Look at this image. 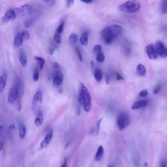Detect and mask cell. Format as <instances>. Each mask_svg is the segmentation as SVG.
<instances>
[{
    "instance_id": "d4e9b609",
    "label": "cell",
    "mask_w": 167,
    "mask_h": 167,
    "mask_svg": "<svg viewBox=\"0 0 167 167\" xmlns=\"http://www.w3.org/2000/svg\"><path fill=\"white\" fill-rule=\"evenodd\" d=\"M34 59L35 60L39 62V64H40V69L42 70L43 68L44 64L45 63V59L43 58L38 57H34Z\"/></svg>"
},
{
    "instance_id": "d590c367",
    "label": "cell",
    "mask_w": 167,
    "mask_h": 167,
    "mask_svg": "<svg viewBox=\"0 0 167 167\" xmlns=\"http://www.w3.org/2000/svg\"><path fill=\"white\" fill-rule=\"evenodd\" d=\"M116 78H117V80L119 81L120 80H124L123 78L121 76V74H120L119 73H117L116 74Z\"/></svg>"
},
{
    "instance_id": "bcb514c9",
    "label": "cell",
    "mask_w": 167,
    "mask_h": 167,
    "mask_svg": "<svg viewBox=\"0 0 167 167\" xmlns=\"http://www.w3.org/2000/svg\"><path fill=\"white\" fill-rule=\"evenodd\" d=\"M95 131L94 128H92L91 129L90 131L89 134H92L94 133Z\"/></svg>"
},
{
    "instance_id": "816d5d0a",
    "label": "cell",
    "mask_w": 167,
    "mask_h": 167,
    "mask_svg": "<svg viewBox=\"0 0 167 167\" xmlns=\"http://www.w3.org/2000/svg\"><path fill=\"white\" fill-rule=\"evenodd\" d=\"M46 1H49V0H46Z\"/></svg>"
},
{
    "instance_id": "1f68e13d",
    "label": "cell",
    "mask_w": 167,
    "mask_h": 167,
    "mask_svg": "<svg viewBox=\"0 0 167 167\" xmlns=\"http://www.w3.org/2000/svg\"><path fill=\"white\" fill-rule=\"evenodd\" d=\"M39 77V74L38 70L36 69L35 70L33 75V79L34 81L36 82L38 80Z\"/></svg>"
},
{
    "instance_id": "7402d4cb",
    "label": "cell",
    "mask_w": 167,
    "mask_h": 167,
    "mask_svg": "<svg viewBox=\"0 0 167 167\" xmlns=\"http://www.w3.org/2000/svg\"><path fill=\"white\" fill-rule=\"evenodd\" d=\"M161 12L163 15H165L167 13V0H162L160 4Z\"/></svg>"
},
{
    "instance_id": "6da1fadb",
    "label": "cell",
    "mask_w": 167,
    "mask_h": 167,
    "mask_svg": "<svg viewBox=\"0 0 167 167\" xmlns=\"http://www.w3.org/2000/svg\"><path fill=\"white\" fill-rule=\"evenodd\" d=\"M122 31V27L121 26L112 25L106 27L101 31V37L105 43L109 45Z\"/></svg>"
},
{
    "instance_id": "e0dca14e",
    "label": "cell",
    "mask_w": 167,
    "mask_h": 167,
    "mask_svg": "<svg viewBox=\"0 0 167 167\" xmlns=\"http://www.w3.org/2000/svg\"><path fill=\"white\" fill-rule=\"evenodd\" d=\"M23 39L21 35V33H18L15 37L13 41V45L16 47H18L22 45L23 41Z\"/></svg>"
},
{
    "instance_id": "4fadbf2b",
    "label": "cell",
    "mask_w": 167,
    "mask_h": 167,
    "mask_svg": "<svg viewBox=\"0 0 167 167\" xmlns=\"http://www.w3.org/2000/svg\"><path fill=\"white\" fill-rule=\"evenodd\" d=\"M43 100V93L41 91H38L35 94L33 101V108H34L38 103H41Z\"/></svg>"
},
{
    "instance_id": "4316f807",
    "label": "cell",
    "mask_w": 167,
    "mask_h": 167,
    "mask_svg": "<svg viewBox=\"0 0 167 167\" xmlns=\"http://www.w3.org/2000/svg\"><path fill=\"white\" fill-rule=\"evenodd\" d=\"M21 35L23 40H27L30 37V34L28 31L26 30H24L21 33Z\"/></svg>"
},
{
    "instance_id": "2e32d148",
    "label": "cell",
    "mask_w": 167,
    "mask_h": 167,
    "mask_svg": "<svg viewBox=\"0 0 167 167\" xmlns=\"http://www.w3.org/2000/svg\"><path fill=\"white\" fill-rule=\"evenodd\" d=\"M104 154V149L102 145H100L96 153L94 160L96 162L100 161L103 157Z\"/></svg>"
},
{
    "instance_id": "3957f363",
    "label": "cell",
    "mask_w": 167,
    "mask_h": 167,
    "mask_svg": "<svg viewBox=\"0 0 167 167\" xmlns=\"http://www.w3.org/2000/svg\"><path fill=\"white\" fill-rule=\"evenodd\" d=\"M141 8L140 2L136 0H129L120 5L119 11L130 13H136Z\"/></svg>"
},
{
    "instance_id": "e575fe53",
    "label": "cell",
    "mask_w": 167,
    "mask_h": 167,
    "mask_svg": "<svg viewBox=\"0 0 167 167\" xmlns=\"http://www.w3.org/2000/svg\"><path fill=\"white\" fill-rule=\"evenodd\" d=\"M75 50L77 54H78L79 60L81 62H82V61H83V59H82V55H81V53L79 49L77 48H75Z\"/></svg>"
},
{
    "instance_id": "60d3db41",
    "label": "cell",
    "mask_w": 167,
    "mask_h": 167,
    "mask_svg": "<svg viewBox=\"0 0 167 167\" xmlns=\"http://www.w3.org/2000/svg\"><path fill=\"white\" fill-rule=\"evenodd\" d=\"M3 143L2 139L0 137V151L2 150L3 148Z\"/></svg>"
},
{
    "instance_id": "ac0fdd59",
    "label": "cell",
    "mask_w": 167,
    "mask_h": 167,
    "mask_svg": "<svg viewBox=\"0 0 167 167\" xmlns=\"http://www.w3.org/2000/svg\"><path fill=\"white\" fill-rule=\"evenodd\" d=\"M43 121V116L42 113L40 111L38 113L35 119V125L37 127L41 126Z\"/></svg>"
},
{
    "instance_id": "4dcf8cb0",
    "label": "cell",
    "mask_w": 167,
    "mask_h": 167,
    "mask_svg": "<svg viewBox=\"0 0 167 167\" xmlns=\"http://www.w3.org/2000/svg\"><path fill=\"white\" fill-rule=\"evenodd\" d=\"M60 34L55 32L54 37V40L55 42L58 44H60L61 42V40L60 37Z\"/></svg>"
},
{
    "instance_id": "83f0119b",
    "label": "cell",
    "mask_w": 167,
    "mask_h": 167,
    "mask_svg": "<svg viewBox=\"0 0 167 167\" xmlns=\"http://www.w3.org/2000/svg\"><path fill=\"white\" fill-rule=\"evenodd\" d=\"M102 119L101 118L97 122L95 126V129H94L95 131L96 135H98L99 132L100 126L101 122L102 121Z\"/></svg>"
},
{
    "instance_id": "5b68a950",
    "label": "cell",
    "mask_w": 167,
    "mask_h": 167,
    "mask_svg": "<svg viewBox=\"0 0 167 167\" xmlns=\"http://www.w3.org/2000/svg\"><path fill=\"white\" fill-rule=\"evenodd\" d=\"M20 83V79L17 78L15 85L12 88L9 95L8 101L10 104L13 103L17 98L19 93Z\"/></svg>"
},
{
    "instance_id": "9a60e30c",
    "label": "cell",
    "mask_w": 167,
    "mask_h": 167,
    "mask_svg": "<svg viewBox=\"0 0 167 167\" xmlns=\"http://www.w3.org/2000/svg\"><path fill=\"white\" fill-rule=\"evenodd\" d=\"M19 56V59L21 65L23 67H26L27 64V58L24 52L22 49L20 50Z\"/></svg>"
},
{
    "instance_id": "8fae6325",
    "label": "cell",
    "mask_w": 167,
    "mask_h": 167,
    "mask_svg": "<svg viewBox=\"0 0 167 167\" xmlns=\"http://www.w3.org/2000/svg\"><path fill=\"white\" fill-rule=\"evenodd\" d=\"M53 135V131L52 129L49 130L48 133L47 134L44 140L40 143V148L42 149L46 147L50 143Z\"/></svg>"
},
{
    "instance_id": "c3c4849f",
    "label": "cell",
    "mask_w": 167,
    "mask_h": 167,
    "mask_svg": "<svg viewBox=\"0 0 167 167\" xmlns=\"http://www.w3.org/2000/svg\"><path fill=\"white\" fill-rule=\"evenodd\" d=\"M144 166L145 167H148V164L147 162H145L144 163Z\"/></svg>"
},
{
    "instance_id": "f6af8a7d",
    "label": "cell",
    "mask_w": 167,
    "mask_h": 167,
    "mask_svg": "<svg viewBox=\"0 0 167 167\" xmlns=\"http://www.w3.org/2000/svg\"><path fill=\"white\" fill-rule=\"evenodd\" d=\"M67 163V158H66L64 159V164H63V165H62L61 166L64 167H66Z\"/></svg>"
},
{
    "instance_id": "ba28073f",
    "label": "cell",
    "mask_w": 167,
    "mask_h": 167,
    "mask_svg": "<svg viewBox=\"0 0 167 167\" xmlns=\"http://www.w3.org/2000/svg\"><path fill=\"white\" fill-rule=\"evenodd\" d=\"M18 12L23 16H30L32 13V9L31 6L28 4H25L19 8Z\"/></svg>"
},
{
    "instance_id": "7dc6e473",
    "label": "cell",
    "mask_w": 167,
    "mask_h": 167,
    "mask_svg": "<svg viewBox=\"0 0 167 167\" xmlns=\"http://www.w3.org/2000/svg\"><path fill=\"white\" fill-rule=\"evenodd\" d=\"M2 129H3V126H0V135L2 133Z\"/></svg>"
},
{
    "instance_id": "603a6c76",
    "label": "cell",
    "mask_w": 167,
    "mask_h": 167,
    "mask_svg": "<svg viewBox=\"0 0 167 167\" xmlns=\"http://www.w3.org/2000/svg\"><path fill=\"white\" fill-rule=\"evenodd\" d=\"M26 134V129L25 126L23 124H21L19 127V135L20 138H24Z\"/></svg>"
},
{
    "instance_id": "cb8c5ba5",
    "label": "cell",
    "mask_w": 167,
    "mask_h": 167,
    "mask_svg": "<svg viewBox=\"0 0 167 167\" xmlns=\"http://www.w3.org/2000/svg\"><path fill=\"white\" fill-rule=\"evenodd\" d=\"M97 61L100 63H102L104 62L105 60V56L104 54L102 52H100L97 54L96 57Z\"/></svg>"
},
{
    "instance_id": "44dd1931",
    "label": "cell",
    "mask_w": 167,
    "mask_h": 167,
    "mask_svg": "<svg viewBox=\"0 0 167 167\" xmlns=\"http://www.w3.org/2000/svg\"><path fill=\"white\" fill-rule=\"evenodd\" d=\"M136 72L138 75L140 76H143L146 73V69L142 64H139L136 69Z\"/></svg>"
},
{
    "instance_id": "f35d334b",
    "label": "cell",
    "mask_w": 167,
    "mask_h": 167,
    "mask_svg": "<svg viewBox=\"0 0 167 167\" xmlns=\"http://www.w3.org/2000/svg\"><path fill=\"white\" fill-rule=\"evenodd\" d=\"M74 0H67V5L69 7L71 5L74 3Z\"/></svg>"
},
{
    "instance_id": "52a82bcc",
    "label": "cell",
    "mask_w": 167,
    "mask_h": 167,
    "mask_svg": "<svg viewBox=\"0 0 167 167\" xmlns=\"http://www.w3.org/2000/svg\"><path fill=\"white\" fill-rule=\"evenodd\" d=\"M16 18V14L14 10L10 9L8 10L2 18V21L4 23H7L9 21H14Z\"/></svg>"
},
{
    "instance_id": "b9f144b4",
    "label": "cell",
    "mask_w": 167,
    "mask_h": 167,
    "mask_svg": "<svg viewBox=\"0 0 167 167\" xmlns=\"http://www.w3.org/2000/svg\"><path fill=\"white\" fill-rule=\"evenodd\" d=\"M53 66L54 67V68H55V69H58V68H59V64H58L57 62H55L53 64Z\"/></svg>"
},
{
    "instance_id": "7bdbcfd3",
    "label": "cell",
    "mask_w": 167,
    "mask_h": 167,
    "mask_svg": "<svg viewBox=\"0 0 167 167\" xmlns=\"http://www.w3.org/2000/svg\"><path fill=\"white\" fill-rule=\"evenodd\" d=\"M15 127L14 125L11 124L10 125L9 127V130H15Z\"/></svg>"
},
{
    "instance_id": "74e56055",
    "label": "cell",
    "mask_w": 167,
    "mask_h": 167,
    "mask_svg": "<svg viewBox=\"0 0 167 167\" xmlns=\"http://www.w3.org/2000/svg\"><path fill=\"white\" fill-rule=\"evenodd\" d=\"M31 24V22L30 21H27L25 22V26L26 28H28L29 27H30Z\"/></svg>"
},
{
    "instance_id": "8992f818",
    "label": "cell",
    "mask_w": 167,
    "mask_h": 167,
    "mask_svg": "<svg viewBox=\"0 0 167 167\" xmlns=\"http://www.w3.org/2000/svg\"><path fill=\"white\" fill-rule=\"evenodd\" d=\"M155 46L158 55L162 58L166 57V47L164 43L160 40H158L156 42Z\"/></svg>"
},
{
    "instance_id": "7c38bea8",
    "label": "cell",
    "mask_w": 167,
    "mask_h": 167,
    "mask_svg": "<svg viewBox=\"0 0 167 167\" xmlns=\"http://www.w3.org/2000/svg\"><path fill=\"white\" fill-rule=\"evenodd\" d=\"M149 101L147 100H142L135 102L131 107L132 110H137L146 107L148 104Z\"/></svg>"
},
{
    "instance_id": "ffe728a7",
    "label": "cell",
    "mask_w": 167,
    "mask_h": 167,
    "mask_svg": "<svg viewBox=\"0 0 167 167\" xmlns=\"http://www.w3.org/2000/svg\"><path fill=\"white\" fill-rule=\"evenodd\" d=\"M94 76L97 82H101L102 78V71L100 69L97 68L94 71Z\"/></svg>"
},
{
    "instance_id": "ee69618b",
    "label": "cell",
    "mask_w": 167,
    "mask_h": 167,
    "mask_svg": "<svg viewBox=\"0 0 167 167\" xmlns=\"http://www.w3.org/2000/svg\"><path fill=\"white\" fill-rule=\"evenodd\" d=\"M82 2L86 3H90L92 2V0H81Z\"/></svg>"
},
{
    "instance_id": "d6986e66",
    "label": "cell",
    "mask_w": 167,
    "mask_h": 167,
    "mask_svg": "<svg viewBox=\"0 0 167 167\" xmlns=\"http://www.w3.org/2000/svg\"><path fill=\"white\" fill-rule=\"evenodd\" d=\"M88 34L87 32H84L82 34L81 37L79 39L80 44L84 46H86L88 43Z\"/></svg>"
},
{
    "instance_id": "f546056e",
    "label": "cell",
    "mask_w": 167,
    "mask_h": 167,
    "mask_svg": "<svg viewBox=\"0 0 167 167\" xmlns=\"http://www.w3.org/2000/svg\"><path fill=\"white\" fill-rule=\"evenodd\" d=\"M102 50V46L101 45H97L94 46L93 48V51L95 53L98 54Z\"/></svg>"
},
{
    "instance_id": "30bf717a",
    "label": "cell",
    "mask_w": 167,
    "mask_h": 167,
    "mask_svg": "<svg viewBox=\"0 0 167 167\" xmlns=\"http://www.w3.org/2000/svg\"><path fill=\"white\" fill-rule=\"evenodd\" d=\"M64 81V75L60 72H57L53 78V82L54 85L59 86Z\"/></svg>"
},
{
    "instance_id": "f907efd6",
    "label": "cell",
    "mask_w": 167,
    "mask_h": 167,
    "mask_svg": "<svg viewBox=\"0 0 167 167\" xmlns=\"http://www.w3.org/2000/svg\"><path fill=\"white\" fill-rule=\"evenodd\" d=\"M107 166L108 167H114V166L112 165V164H109Z\"/></svg>"
},
{
    "instance_id": "ab89813d",
    "label": "cell",
    "mask_w": 167,
    "mask_h": 167,
    "mask_svg": "<svg viewBox=\"0 0 167 167\" xmlns=\"http://www.w3.org/2000/svg\"><path fill=\"white\" fill-rule=\"evenodd\" d=\"M55 50V48L54 47H51L50 49V53L51 55H52L53 54L54 51Z\"/></svg>"
},
{
    "instance_id": "484cf974",
    "label": "cell",
    "mask_w": 167,
    "mask_h": 167,
    "mask_svg": "<svg viewBox=\"0 0 167 167\" xmlns=\"http://www.w3.org/2000/svg\"><path fill=\"white\" fill-rule=\"evenodd\" d=\"M78 40V37L75 34H72L69 37V41L73 43H76Z\"/></svg>"
},
{
    "instance_id": "836d02e7",
    "label": "cell",
    "mask_w": 167,
    "mask_h": 167,
    "mask_svg": "<svg viewBox=\"0 0 167 167\" xmlns=\"http://www.w3.org/2000/svg\"><path fill=\"white\" fill-rule=\"evenodd\" d=\"M161 88V85H160V84L158 85L155 87V88H154V91H153V93L155 94H157L160 92Z\"/></svg>"
},
{
    "instance_id": "8d00e7d4",
    "label": "cell",
    "mask_w": 167,
    "mask_h": 167,
    "mask_svg": "<svg viewBox=\"0 0 167 167\" xmlns=\"http://www.w3.org/2000/svg\"><path fill=\"white\" fill-rule=\"evenodd\" d=\"M167 166V161L165 160L163 161L160 164V166L161 167H166Z\"/></svg>"
},
{
    "instance_id": "7a4b0ae2",
    "label": "cell",
    "mask_w": 167,
    "mask_h": 167,
    "mask_svg": "<svg viewBox=\"0 0 167 167\" xmlns=\"http://www.w3.org/2000/svg\"><path fill=\"white\" fill-rule=\"evenodd\" d=\"M78 100L80 104L83 106L84 110L89 112L91 107V97L86 87L83 83L80 85Z\"/></svg>"
},
{
    "instance_id": "d6a6232c",
    "label": "cell",
    "mask_w": 167,
    "mask_h": 167,
    "mask_svg": "<svg viewBox=\"0 0 167 167\" xmlns=\"http://www.w3.org/2000/svg\"><path fill=\"white\" fill-rule=\"evenodd\" d=\"M148 94V92L146 89H143L142 91L139 94V95L142 97H145Z\"/></svg>"
},
{
    "instance_id": "f1b7e54d",
    "label": "cell",
    "mask_w": 167,
    "mask_h": 167,
    "mask_svg": "<svg viewBox=\"0 0 167 167\" xmlns=\"http://www.w3.org/2000/svg\"><path fill=\"white\" fill-rule=\"evenodd\" d=\"M64 21H62L60 25L58 26V28L57 29L56 32L57 33L60 34L64 30Z\"/></svg>"
},
{
    "instance_id": "5bb4252c",
    "label": "cell",
    "mask_w": 167,
    "mask_h": 167,
    "mask_svg": "<svg viewBox=\"0 0 167 167\" xmlns=\"http://www.w3.org/2000/svg\"><path fill=\"white\" fill-rule=\"evenodd\" d=\"M8 74L6 72H4L2 75L0 76V93L3 91L5 86Z\"/></svg>"
},
{
    "instance_id": "9c48e42d",
    "label": "cell",
    "mask_w": 167,
    "mask_h": 167,
    "mask_svg": "<svg viewBox=\"0 0 167 167\" xmlns=\"http://www.w3.org/2000/svg\"><path fill=\"white\" fill-rule=\"evenodd\" d=\"M145 51L149 58L151 59H154L157 58L158 54L156 49L152 45H147L145 48Z\"/></svg>"
},
{
    "instance_id": "277c9868",
    "label": "cell",
    "mask_w": 167,
    "mask_h": 167,
    "mask_svg": "<svg viewBox=\"0 0 167 167\" xmlns=\"http://www.w3.org/2000/svg\"><path fill=\"white\" fill-rule=\"evenodd\" d=\"M130 123L129 116L127 114L121 113L117 116V124L120 131H122L128 127Z\"/></svg>"
},
{
    "instance_id": "681fc988",
    "label": "cell",
    "mask_w": 167,
    "mask_h": 167,
    "mask_svg": "<svg viewBox=\"0 0 167 167\" xmlns=\"http://www.w3.org/2000/svg\"><path fill=\"white\" fill-rule=\"evenodd\" d=\"M91 66L92 67H93L94 65V63L93 61H91Z\"/></svg>"
}]
</instances>
